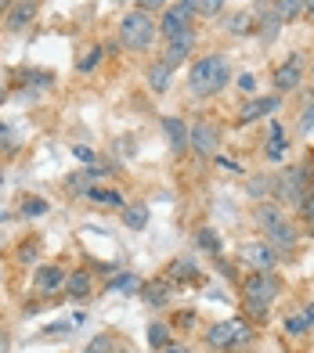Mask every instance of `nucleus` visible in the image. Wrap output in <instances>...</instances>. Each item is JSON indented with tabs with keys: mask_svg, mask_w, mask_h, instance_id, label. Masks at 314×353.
<instances>
[{
	"mask_svg": "<svg viewBox=\"0 0 314 353\" xmlns=\"http://www.w3.org/2000/svg\"><path fill=\"white\" fill-rule=\"evenodd\" d=\"M228 79H231V61L224 54H202L188 69V90H192V98H213L228 87Z\"/></svg>",
	"mask_w": 314,
	"mask_h": 353,
	"instance_id": "f257e3e1",
	"label": "nucleus"
},
{
	"mask_svg": "<svg viewBox=\"0 0 314 353\" xmlns=\"http://www.w3.org/2000/svg\"><path fill=\"white\" fill-rule=\"evenodd\" d=\"M257 228L268 234V242L275 249H293L300 242V234H296V228L286 220V210H282L278 202H260L257 205Z\"/></svg>",
	"mask_w": 314,
	"mask_h": 353,
	"instance_id": "f03ea898",
	"label": "nucleus"
},
{
	"mask_svg": "<svg viewBox=\"0 0 314 353\" xmlns=\"http://www.w3.org/2000/svg\"><path fill=\"white\" fill-rule=\"evenodd\" d=\"M253 325L246 317H228V321H213L206 328V343L210 350H242L253 343Z\"/></svg>",
	"mask_w": 314,
	"mask_h": 353,
	"instance_id": "7ed1b4c3",
	"label": "nucleus"
},
{
	"mask_svg": "<svg viewBox=\"0 0 314 353\" xmlns=\"http://www.w3.org/2000/svg\"><path fill=\"white\" fill-rule=\"evenodd\" d=\"M155 37H159V26H155V19L141 8L130 11L127 19L119 22V43L127 47V51H148L155 43Z\"/></svg>",
	"mask_w": 314,
	"mask_h": 353,
	"instance_id": "20e7f679",
	"label": "nucleus"
},
{
	"mask_svg": "<svg viewBox=\"0 0 314 353\" xmlns=\"http://www.w3.org/2000/svg\"><path fill=\"white\" fill-rule=\"evenodd\" d=\"M278 292H282V285H278L275 274H260V270H253V274L242 281L246 310H249V314H257V317H264V314L271 310V303L278 299Z\"/></svg>",
	"mask_w": 314,
	"mask_h": 353,
	"instance_id": "39448f33",
	"label": "nucleus"
},
{
	"mask_svg": "<svg viewBox=\"0 0 314 353\" xmlns=\"http://www.w3.org/2000/svg\"><path fill=\"white\" fill-rule=\"evenodd\" d=\"M311 176H307V166H289L286 173L275 181V191H278V199L282 202H289V205H300L307 199V191H311Z\"/></svg>",
	"mask_w": 314,
	"mask_h": 353,
	"instance_id": "423d86ee",
	"label": "nucleus"
},
{
	"mask_svg": "<svg viewBox=\"0 0 314 353\" xmlns=\"http://www.w3.org/2000/svg\"><path fill=\"white\" fill-rule=\"evenodd\" d=\"M239 260L246 267L260 270V274H271V270L278 267V249L271 242H242L239 245Z\"/></svg>",
	"mask_w": 314,
	"mask_h": 353,
	"instance_id": "0eeeda50",
	"label": "nucleus"
},
{
	"mask_svg": "<svg viewBox=\"0 0 314 353\" xmlns=\"http://www.w3.org/2000/svg\"><path fill=\"white\" fill-rule=\"evenodd\" d=\"M195 22V11H192V4L188 0H181V4H174L166 14H163V22H159V33L166 37V40H177V37H184V33H192V26Z\"/></svg>",
	"mask_w": 314,
	"mask_h": 353,
	"instance_id": "6e6552de",
	"label": "nucleus"
},
{
	"mask_svg": "<svg viewBox=\"0 0 314 353\" xmlns=\"http://www.w3.org/2000/svg\"><path fill=\"white\" fill-rule=\"evenodd\" d=\"M188 148H195L199 155H217V148H221V130L210 119H199L188 130Z\"/></svg>",
	"mask_w": 314,
	"mask_h": 353,
	"instance_id": "1a4fd4ad",
	"label": "nucleus"
},
{
	"mask_svg": "<svg viewBox=\"0 0 314 353\" xmlns=\"http://www.w3.org/2000/svg\"><path fill=\"white\" fill-rule=\"evenodd\" d=\"M66 270H61L58 263H43L40 270H37V278H33V288H37V296H55V292H61L66 288Z\"/></svg>",
	"mask_w": 314,
	"mask_h": 353,
	"instance_id": "9d476101",
	"label": "nucleus"
},
{
	"mask_svg": "<svg viewBox=\"0 0 314 353\" xmlns=\"http://www.w3.org/2000/svg\"><path fill=\"white\" fill-rule=\"evenodd\" d=\"M300 79H304V54H289L286 65H278L275 69V90H296L300 87Z\"/></svg>",
	"mask_w": 314,
	"mask_h": 353,
	"instance_id": "9b49d317",
	"label": "nucleus"
},
{
	"mask_svg": "<svg viewBox=\"0 0 314 353\" xmlns=\"http://www.w3.org/2000/svg\"><path fill=\"white\" fill-rule=\"evenodd\" d=\"M37 11H40V0H14L8 8V29L11 33H22V29L37 19Z\"/></svg>",
	"mask_w": 314,
	"mask_h": 353,
	"instance_id": "f8f14e48",
	"label": "nucleus"
},
{
	"mask_svg": "<svg viewBox=\"0 0 314 353\" xmlns=\"http://www.w3.org/2000/svg\"><path fill=\"white\" fill-rule=\"evenodd\" d=\"M192 47H195V29H192V33H184V37H177V40H166V54H163V61H166L170 69H177L181 61L192 58Z\"/></svg>",
	"mask_w": 314,
	"mask_h": 353,
	"instance_id": "ddd939ff",
	"label": "nucleus"
},
{
	"mask_svg": "<svg viewBox=\"0 0 314 353\" xmlns=\"http://www.w3.org/2000/svg\"><path fill=\"white\" fill-rule=\"evenodd\" d=\"M278 105H282L278 94H271V98H257V101H249V105L239 112V123H257V119H264V116H271V112H278Z\"/></svg>",
	"mask_w": 314,
	"mask_h": 353,
	"instance_id": "4468645a",
	"label": "nucleus"
},
{
	"mask_svg": "<svg viewBox=\"0 0 314 353\" xmlns=\"http://www.w3.org/2000/svg\"><path fill=\"white\" fill-rule=\"evenodd\" d=\"M170 288H174L170 278H155L148 285H141V299H145L148 307H166V303H170Z\"/></svg>",
	"mask_w": 314,
	"mask_h": 353,
	"instance_id": "2eb2a0df",
	"label": "nucleus"
},
{
	"mask_svg": "<svg viewBox=\"0 0 314 353\" xmlns=\"http://www.w3.org/2000/svg\"><path fill=\"white\" fill-rule=\"evenodd\" d=\"M163 134H166L170 148H174L177 155H181V152H188V126H184V119L166 116V119H163Z\"/></svg>",
	"mask_w": 314,
	"mask_h": 353,
	"instance_id": "dca6fc26",
	"label": "nucleus"
},
{
	"mask_svg": "<svg viewBox=\"0 0 314 353\" xmlns=\"http://www.w3.org/2000/svg\"><path fill=\"white\" fill-rule=\"evenodd\" d=\"M170 83H174V69H170L163 58L152 61V65H148V87H152V94H166Z\"/></svg>",
	"mask_w": 314,
	"mask_h": 353,
	"instance_id": "f3484780",
	"label": "nucleus"
},
{
	"mask_svg": "<svg viewBox=\"0 0 314 353\" xmlns=\"http://www.w3.org/2000/svg\"><path fill=\"white\" fill-rule=\"evenodd\" d=\"M98 176H105V170H98V166H94V170H84V173H72L69 181H66V191H69V195H87Z\"/></svg>",
	"mask_w": 314,
	"mask_h": 353,
	"instance_id": "a211bd4d",
	"label": "nucleus"
},
{
	"mask_svg": "<svg viewBox=\"0 0 314 353\" xmlns=\"http://www.w3.org/2000/svg\"><path fill=\"white\" fill-rule=\"evenodd\" d=\"M90 288H94V281H90L87 270H72V274L66 278V296H72V299H87Z\"/></svg>",
	"mask_w": 314,
	"mask_h": 353,
	"instance_id": "6ab92c4d",
	"label": "nucleus"
},
{
	"mask_svg": "<svg viewBox=\"0 0 314 353\" xmlns=\"http://www.w3.org/2000/svg\"><path fill=\"white\" fill-rule=\"evenodd\" d=\"M271 11L278 14L282 26H289V22H296L304 14V0H271Z\"/></svg>",
	"mask_w": 314,
	"mask_h": 353,
	"instance_id": "aec40b11",
	"label": "nucleus"
},
{
	"mask_svg": "<svg viewBox=\"0 0 314 353\" xmlns=\"http://www.w3.org/2000/svg\"><path fill=\"white\" fill-rule=\"evenodd\" d=\"M282 325H286V335H304V332H311V328H314V307H304L300 314L286 317Z\"/></svg>",
	"mask_w": 314,
	"mask_h": 353,
	"instance_id": "412c9836",
	"label": "nucleus"
},
{
	"mask_svg": "<svg viewBox=\"0 0 314 353\" xmlns=\"http://www.w3.org/2000/svg\"><path fill=\"white\" fill-rule=\"evenodd\" d=\"M264 155H268L271 163H282V159H286V130H282L278 119L271 123V137H268V152Z\"/></svg>",
	"mask_w": 314,
	"mask_h": 353,
	"instance_id": "4be33fe9",
	"label": "nucleus"
},
{
	"mask_svg": "<svg viewBox=\"0 0 314 353\" xmlns=\"http://www.w3.org/2000/svg\"><path fill=\"white\" fill-rule=\"evenodd\" d=\"M224 29H228V33H235V37H249V33H253V14H249V11H239V14H228V22H224Z\"/></svg>",
	"mask_w": 314,
	"mask_h": 353,
	"instance_id": "5701e85b",
	"label": "nucleus"
},
{
	"mask_svg": "<svg viewBox=\"0 0 314 353\" xmlns=\"http://www.w3.org/2000/svg\"><path fill=\"white\" fill-rule=\"evenodd\" d=\"M123 223H127L130 231H141L148 223V205H123Z\"/></svg>",
	"mask_w": 314,
	"mask_h": 353,
	"instance_id": "b1692460",
	"label": "nucleus"
},
{
	"mask_svg": "<svg viewBox=\"0 0 314 353\" xmlns=\"http://www.w3.org/2000/svg\"><path fill=\"white\" fill-rule=\"evenodd\" d=\"M87 199L90 202H105V205H112V210H123V205H127V202H123V195H119V191H112V188H90Z\"/></svg>",
	"mask_w": 314,
	"mask_h": 353,
	"instance_id": "393cba45",
	"label": "nucleus"
},
{
	"mask_svg": "<svg viewBox=\"0 0 314 353\" xmlns=\"http://www.w3.org/2000/svg\"><path fill=\"white\" fill-rule=\"evenodd\" d=\"M141 281L137 274H116V278H108V292H141Z\"/></svg>",
	"mask_w": 314,
	"mask_h": 353,
	"instance_id": "a878e982",
	"label": "nucleus"
},
{
	"mask_svg": "<svg viewBox=\"0 0 314 353\" xmlns=\"http://www.w3.org/2000/svg\"><path fill=\"white\" fill-rule=\"evenodd\" d=\"M148 343H152V350H166L170 346V325L166 321H152L148 325Z\"/></svg>",
	"mask_w": 314,
	"mask_h": 353,
	"instance_id": "bb28decb",
	"label": "nucleus"
},
{
	"mask_svg": "<svg viewBox=\"0 0 314 353\" xmlns=\"http://www.w3.org/2000/svg\"><path fill=\"white\" fill-rule=\"evenodd\" d=\"M188 4H192V11L202 14V19H217V14L228 8V0H188Z\"/></svg>",
	"mask_w": 314,
	"mask_h": 353,
	"instance_id": "cd10ccee",
	"label": "nucleus"
},
{
	"mask_svg": "<svg viewBox=\"0 0 314 353\" xmlns=\"http://www.w3.org/2000/svg\"><path fill=\"white\" fill-rule=\"evenodd\" d=\"M184 278H199L195 260H177L174 267H170V281H184Z\"/></svg>",
	"mask_w": 314,
	"mask_h": 353,
	"instance_id": "c85d7f7f",
	"label": "nucleus"
},
{
	"mask_svg": "<svg viewBox=\"0 0 314 353\" xmlns=\"http://www.w3.org/2000/svg\"><path fill=\"white\" fill-rule=\"evenodd\" d=\"M195 245H202L206 252H221V238H217V231H210V228H202L199 234H195Z\"/></svg>",
	"mask_w": 314,
	"mask_h": 353,
	"instance_id": "c756f323",
	"label": "nucleus"
},
{
	"mask_svg": "<svg viewBox=\"0 0 314 353\" xmlns=\"http://www.w3.org/2000/svg\"><path fill=\"white\" fill-rule=\"evenodd\" d=\"M51 205H47L43 199H37V195H29V199H22V216H43Z\"/></svg>",
	"mask_w": 314,
	"mask_h": 353,
	"instance_id": "7c9ffc66",
	"label": "nucleus"
},
{
	"mask_svg": "<svg viewBox=\"0 0 314 353\" xmlns=\"http://www.w3.org/2000/svg\"><path fill=\"white\" fill-rule=\"evenodd\" d=\"M101 54H105V47H90L87 58H84V61H76V69H80V72H94V69L101 65Z\"/></svg>",
	"mask_w": 314,
	"mask_h": 353,
	"instance_id": "2f4dec72",
	"label": "nucleus"
},
{
	"mask_svg": "<svg viewBox=\"0 0 314 353\" xmlns=\"http://www.w3.org/2000/svg\"><path fill=\"white\" fill-rule=\"evenodd\" d=\"M0 144H4V152H19V134L8 123H0Z\"/></svg>",
	"mask_w": 314,
	"mask_h": 353,
	"instance_id": "473e14b6",
	"label": "nucleus"
},
{
	"mask_svg": "<svg viewBox=\"0 0 314 353\" xmlns=\"http://www.w3.org/2000/svg\"><path fill=\"white\" fill-rule=\"evenodd\" d=\"M108 346H112V335H94L84 353H108Z\"/></svg>",
	"mask_w": 314,
	"mask_h": 353,
	"instance_id": "72a5a7b5",
	"label": "nucleus"
},
{
	"mask_svg": "<svg viewBox=\"0 0 314 353\" xmlns=\"http://www.w3.org/2000/svg\"><path fill=\"white\" fill-rule=\"evenodd\" d=\"M300 213H304V220H307V228L314 231V188L307 191V199L300 202Z\"/></svg>",
	"mask_w": 314,
	"mask_h": 353,
	"instance_id": "f704fd0d",
	"label": "nucleus"
},
{
	"mask_svg": "<svg viewBox=\"0 0 314 353\" xmlns=\"http://www.w3.org/2000/svg\"><path fill=\"white\" fill-rule=\"evenodd\" d=\"M26 83H33V87H51L55 76H51V72H26Z\"/></svg>",
	"mask_w": 314,
	"mask_h": 353,
	"instance_id": "c9c22d12",
	"label": "nucleus"
},
{
	"mask_svg": "<svg viewBox=\"0 0 314 353\" xmlns=\"http://www.w3.org/2000/svg\"><path fill=\"white\" fill-rule=\"evenodd\" d=\"M296 126H300V134H311L314 130V105H307L300 112V123H296Z\"/></svg>",
	"mask_w": 314,
	"mask_h": 353,
	"instance_id": "e433bc0d",
	"label": "nucleus"
},
{
	"mask_svg": "<svg viewBox=\"0 0 314 353\" xmlns=\"http://www.w3.org/2000/svg\"><path fill=\"white\" fill-rule=\"evenodd\" d=\"M249 195H268V188H275V181H268V176H260V181H249Z\"/></svg>",
	"mask_w": 314,
	"mask_h": 353,
	"instance_id": "4c0bfd02",
	"label": "nucleus"
},
{
	"mask_svg": "<svg viewBox=\"0 0 314 353\" xmlns=\"http://www.w3.org/2000/svg\"><path fill=\"white\" fill-rule=\"evenodd\" d=\"M19 256H22L26 263H33L37 256H40V242H29V245H22V249H19Z\"/></svg>",
	"mask_w": 314,
	"mask_h": 353,
	"instance_id": "58836bf2",
	"label": "nucleus"
},
{
	"mask_svg": "<svg viewBox=\"0 0 314 353\" xmlns=\"http://www.w3.org/2000/svg\"><path fill=\"white\" fill-rule=\"evenodd\" d=\"M72 155L80 159V163H94V148H87V144H76V148H72Z\"/></svg>",
	"mask_w": 314,
	"mask_h": 353,
	"instance_id": "ea45409f",
	"label": "nucleus"
},
{
	"mask_svg": "<svg viewBox=\"0 0 314 353\" xmlns=\"http://www.w3.org/2000/svg\"><path fill=\"white\" fill-rule=\"evenodd\" d=\"M192 325H195V314H192V310L177 314V328H192Z\"/></svg>",
	"mask_w": 314,
	"mask_h": 353,
	"instance_id": "a19ab883",
	"label": "nucleus"
},
{
	"mask_svg": "<svg viewBox=\"0 0 314 353\" xmlns=\"http://www.w3.org/2000/svg\"><path fill=\"white\" fill-rule=\"evenodd\" d=\"M239 87H242L246 94H253V87H257V79H253V76L246 72V76H239Z\"/></svg>",
	"mask_w": 314,
	"mask_h": 353,
	"instance_id": "79ce46f5",
	"label": "nucleus"
},
{
	"mask_svg": "<svg viewBox=\"0 0 314 353\" xmlns=\"http://www.w3.org/2000/svg\"><path fill=\"white\" fill-rule=\"evenodd\" d=\"M137 4H141V11H148V14H152V11H159V8H163V0H137Z\"/></svg>",
	"mask_w": 314,
	"mask_h": 353,
	"instance_id": "37998d69",
	"label": "nucleus"
},
{
	"mask_svg": "<svg viewBox=\"0 0 314 353\" xmlns=\"http://www.w3.org/2000/svg\"><path fill=\"white\" fill-rule=\"evenodd\" d=\"M166 353H188V346H181V343H170V346H166Z\"/></svg>",
	"mask_w": 314,
	"mask_h": 353,
	"instance_id": "c03bdc74",
	"label": "nucleus"
},
{
	"mask_svg": "<svg viewBox=\"0 0 314 353\" xmlns=\"http://www.w3.org/2000/svg\"><path fill=\"white\" fill-rule=\"evenodd\" d=\"M304 14H311V19H314V0H304Z\"/></svg>",
	"mask_w": 314,
	"mask_h": 353,
	"instance_id": "a18cd8bd",
	"label": "nucleus"
},
{
	"mask_svg": "<svg viewBox=\"0 0 314 353\" xmlns=\"http://www.w3.org/2000/svg\"><path fill=\"white\" fill-rule=\"evenodd\" d=\"M11 4H14V0H0V11H8Z\"/></svg>",
	"mask_w": 314,
	"mask_h": 353,
	"instance_id": "49530a36",
	"label": "nucleus"
},
{
	"mask_svg": "<svg viewBox=\"0 0 314 353\" xmlns=\"http://www.w3.org/2000/svg\"><path fill=\"white\" fill-rule=\"evenodd\" d=\"M4 346H8V339H4V335H0V353H4Z\"/></svg>",
	"mask_w": 314,
	"mask_h": 353,
	"instance_id": "de8ad7c7",
	"label": "nucleus"
},
{
	"mask_svg": "<svg viewBox=\"0 0 314 353\" xmlns=\"http://www.w3.org/2000/svg\"><path fill=\"white\" fill-rule=\"evenodd\" d=\"M0 101H4V90H0Z\"/></svg>",
	"mask_w": 314,
	"mask_h": 353,
	"instance_id": "09e8293b",
	"label": "nucleus"
},
{
	"mask_svg": "<svg viewBox=\"0 0 314 353\" xmlns=\"http://www.w3.org/2000/svg\"><path fill=\"white\" fill-rule=\"evenodd\" d=\"M311 72H314V69H311Z\"/></svg>",
	"mask_w": 314,
	"mask_h": 353,
	"instance_id": "8fccbe9b",
	"label": "nucleus"
}]
</instances>
